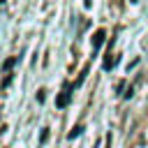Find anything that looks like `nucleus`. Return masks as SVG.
<instances>
[{"instance_id":"obj_1","label":"nucleus","mask_w":148,"mask_h":148,"mask_svg":"<svg viewBox=\"0 0 148 148\" xmlns=\"http://www.w3.org/2000/svg\"><path fill=\"white\" fill-rule=\"evenodd\" d=\"M69 97H72V86H65V88H62V92L56 97V106H60V109H62V106H67V104H69Z\"/></svg>"},{"instance_id":"obj_2","label":"nucleus","mask_w":148,"mask_h":148,"mask_svg":"<svg viewBox=\"0 0 148 148\" xmlns=\"http://www.w3.org/2000/svg\"><path fill=\"white\" fill-rule=\"evenodd\" d=\"M104 37H106V32H104V30H95V35H92V39H90L92 49H99V46H102V42H104Z\"/></svg>"},{"instance_id":"obj_3","label":"nucleus","mask_w":148,"mask_h":148,"mask_svg":"<svg viewBox=\"0 0 148 148\" xmlns=\"http://www.w3.org/2000/svg\"><path fill=\"white\" fill-rule=\"evenodd\" d=\"M16 60H18L16 56H12V58H7V60H5V65H2V72H5V74H9V69L14 67V62H16Z\"/></svg>"},{"instance_id":"obj_4","label":"nucleus","mask_w":148,"mask_h":148,"mask_svg":"<svg viewBox=\"0 0 148 148\" xmlns=\"http://www.w3.org/2000/svg\"><path fill=\"white\" fill-rule=\"evenodd\" d=\"M79 134H81V127H74V130H72L67 136H69V139H74V136H79Z\"/></svg>"},{"instance_id":"obj_5","label":"nucleus","mask_w":148,"mask_h":148,"mask_svg":"<svg viewBox=\"0 0 148 148\" xmlns=\"http://www.w3.org/2000/svg\"><path fill=\"white\" fill-rule=\"evenodd\" d=\"M106 148H111V134H106Z\"/></svg>"}]
</instances>
